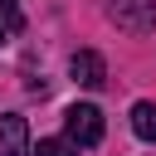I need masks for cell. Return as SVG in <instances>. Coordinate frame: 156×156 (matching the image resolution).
Masks as SVG:
<instances>
[{
  "instance_id": "cell-1",
  "label": "cell",
  "mask_w": 156,
  "mask_h": 156,
  "mask_svg": "<svg viewBox=\"0 0 156 156\" xmlns=\"http://www.w3.org/2000/svg\"><path fill=\"white\" fill-rule=\"evenodd\" d=\"M107 15L127 34H151L156 29V0H107Z\"/></svg>"
},
{
  "instance_id": "cell-2",
  "label": "cell",
  "mask_w": 156,
  "mask_h": 156,
  "mask_svg": "<svg viewBox=\"0 0 156 156\" xmlns=\"http://www.w3.org/2000/svg\"><path fill=\"white\" fill-rule=\"evenodd\" d=\"M63 127H68V141L73 146H98L102 141V112L93 102H73L63 112Z\"/></svg>"
},
{
  "instance_id": "cell-3",
  "label": "cell",
  "mask_w": 156,
  "mask_h": 156,
  "mask_svg": "<svg viewBox=\"0 0 156 156\" xmlns=\"http://www.w3.org/2000/svg\"><path fill=\"white\" fill-rule=\"evenodd\" d=\"M68 73H73V83H83V88H102V83H107V63H102L98 49H78V54L68 58Z\"/></svg>"
},
{
  "instance_id": "cell-4",
  "label": "cell",
  "mask_w": 156,
  "mask_h": 156,
  "mask_svg": "<svg viewBox=\"0 0 156 156\" xmlns=\"http://www.w3.org/2000/svg\"><path fill=\"white\" fill-rule=\"evenodd\" d=\"M0 156H29V122L20 112H0Z\"/></svg>"
},
{
  "instance_id": "cell-5",
  "label": "cell",
  "mask_w": 156,
  "mask_h": 156,
  "mask_svg": "<svg viewBox=\"0 0 156 156\" xmlns=\"http://www.w3.org/2000/svg\"><path fill=\"white\" fill-rule=\"evenodd\" d=\"M132 132L141 141H156V102H136L132 107Z\"/></svg>"
},
{
  "instance_id": "cell-6",
  "label": "cell",
  "mask_w": 156,
  "mask_h": 156,
  "mask_svg": "<svg viewBox=\"0 0 156 156\" xmlns=\"http://www.w3.org/2000/svg\"><path fill=\"white\" fill-rule=\"evenodd\" d=\"M34 156H78V146H73V141L49 136V141H39V146H34Z\"/></svg>"
},
{
  "instance_id": "cell-7",
  "label": "cell",
  "mask_w": 156,
  "mask_h": 156,
  "mask_svg": "<svg viewBox=\"0 0 156 156\" xmlns=\"http://www.w3.org/2000/svg\"><path fill=\"white\" fill-rule=\"evenodd\" d=\"M5 34H10V29H5V20H0V44H5Z\"/></svg>"
},
{
  "instance_id": "cell-8",
  "label": "cell",
  "mask_w": 156,
  "mask_h": 156,
  "mask_svg": "<svg viewBox=\"0 0 156 156\" xmlns=\"http://www.w3.org/2000/svg\"><path fill=\"white\" fill-rule=\"evenodd\" d=\"M0 5H5V0H0Z\"/></svg>"
}]
</instances>
